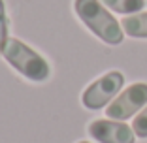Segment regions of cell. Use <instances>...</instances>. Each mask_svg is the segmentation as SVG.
<instances>
[{
  "label": "cell",
  "mask_w": 147,
  "mask_h": 143,
  "mask_svg": "<svg viewBox=\"0 0 147 143\" xmlns=\"http://www.w3.org/2000/svg\"><path fill=\"white\" fill-rule=\"evenodd\" d=\"M74 11L81 23L104 44L119 45L125 38L121 23L108 11L100 0H74Z\"/></svg>",
  "instance_id": "obj_1"
},
{
  "label": "cell",
  "mask_w": 147,
  "mask_h": 143,
  "mask_svg": "<svg viewBox=\"0 0 147 143\" xmlns=\"http://www.w3.org/2000/svg\"><path fill=\"white\" fill-rule=\"evenodd\" d=\"M2 56L6 58L9 66H11L15 72L26 77L28 81L34 83H43L47 81L49 75H51V66L49 62L40 55L38 51H34L32 47L21 42L17 38H9L8 44L4 47Z\"/></svg>",
  "instance_id": "obj_2"
},
{
  "label": "cell",
  "mask_w": 147,
  "mask_h": 143,
  "mask_svg": "<svg viewBox=\"0 0 147 143\" xmlns=\"http://www.w3.org/2000/svg\"><path fill=\"white\" fill-rule=\"evenodd\" d=\"M123 85H125V75L121 72H117V70H111V72L104 74L102 77H98L96 81H92L83 91L81 104L91 111L108 107L117 98V94L121 92Z\"/></svg>",
  "instance_id": "obj_3"
},
{
  "label": "cell",
  "mask_w": 147,
  "mask_h": 143,
  "mask_svg": "<svg viewBox=\"0 0 147 143\" xmlns=\"http://www.w3.org/2000/svg\"><path fill=\"white\" fill-rule=\"evenodd\" d=\"M147 105V83H134L126 87L117 98L106 107L108 119L113 121H126L132 115L140 113Z\"/></svg>",
  "instance_id": "obj_4"
},
{
  "label": "cell",
  "mask_w": 147,
  "mask_h": 143,
  "mask_svg": "<svg viewBox=\"0 0 147 143\" xmlns=\"http://www.w3.org/2000/svg\"><path fill=\"white\" fill-rule=\"evenodd\" d=\"M87 132L98 143H136L134 128L123 121L96 119L87 126Z\"/></svg>",
  "instance_id": "obj_5"
},
{
  "label": "cell",
  "mask_w": 147,
  "mask_h": 143,
  "mask_svg": "<svg viewBox=\"0 0 147 143\" xmlns=\"http://www.w3.org/2000/svg\"><path fill=\"white\" fill-rule=\"evenodd\" d=\"M121 26L130 38H147V11L126 15L121 21Z\"/></svg>",
  "instance_id": "obj_6"
},
{
  "label": "cell",
  "mask_w": 147,
  "mask_h": 143,
  "mask_svg": "<svg viewBox=\"0 0 147 143\" xmlns=\"http://www.w3.org/2000/svg\"><path fill=\"white\" fill-rule=\"evenodd\" d=\"M106 8L111 11L121 13V15H132V13H140L147 6L145 0H100Z\"/></svg>",
  "instance_id": "obj_7"
},
{
  "label": "cell",
  "mask_w": 147,
  "mask_h": 143,
  "mask_svg": "<svg viewBox=\"0 0 147 143\" xmlns=\"http://www.w3.org/2000/svg\"><path fill=\"white\" fill-rule=\"evenodd\" d=\"M8 13H6V4L4 0H0V55L4 53V47L8 44Z\"/></svg>",
  "instance_id": "obj_8"
},
{
  "label": "cell",
  "mask_w": 147,
  "mask_h": 143,
  "mask_svg": "<svg viewBox=\"0 0 147 143\" xmlns=\"http://www.w3.org/2000/svg\"><path fill=\"white\" fill-rule=\"evenodd\" d=\"M132 128L138 138H147V105L136 115V119L132 121Z\"/></svg>",
  "instance_id": "obj_9"
},
{
  "label": "cell",
  "mask_w": 147,
  "mask_h": 143,
  "mask_svg": "<svg viewBox=\"0 0 147 143\" xmlns=\"http://www.w3.org/2000/svg\"><path fill=\"white\" fill-rule=\"evenodd\" d=\"M78 143H91V141H78Z\"/></svg>",
  "instance_id": "obj_10"
}]
</instances>
